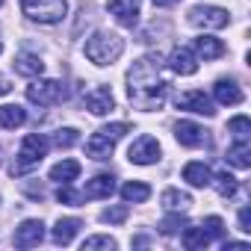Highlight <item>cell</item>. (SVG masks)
I'll return each mask as SVG.
<instances>
[{"instance_id": "obj_1", "label": "cell", "mask_w": 251, "mask_h": 251, "mask_svg": "<svg viewBox=\"0 0 251 251\" xmlns=\"http://www.w3.org/2000/svg\"><path fill=\"white\" fill-rule=\"evenodd\" d=\"M166 95H169V80L163 77L160 56L148 53V56L136 59L127 71V98H130V103L142 112H154V109H163Z\"/></svg>"}, {"instance_id": "obj_2", "label": "cell", "mask_w": 251, "mask_h": 251, "mask_svg": "<svg viewBox=\"0 0 251 251\" xmlns=\"http://www.w3.org/2000/svg\"><path fill=\"white\" fill-rule=\"evenodd\" d=\"M86 59L95 62L98 68H106L112 65L121 53H124V39L115 36V33H95L86 39V48H83Z\"/></svg>"}, {"instance_id": "obj_3", "label": "cell", "mask_w": 251, "mask_h": 251, "mask_svg": "<svg viewBox=\"0 0 251 251\" xmlns=\"http://www.w3.org/2000/svg\"><path fill=\"white\" fill-rule=\"evenodd\" d=\"M130 133V124H124V121H118V124H106V127H100L98 133H92L89 136V142H86V154L92 157V160H109L112 157V151H115V142L121 139V136H127Z\"/></svg>"}, {"instance_id": "obj_4", "label": "cell", "mask_w": 251, "mask_h": 251, "mask_svg": "<svg viewBox=\"0 0 251 251\" xmlns=\"http://www.w3.org/2000/svg\"><path fill=\"white\" fill-rule=\"evenodd\" d=\"M48 148H50V142H48L42 133L24 136V142H21V148H18V163L12 166V175H24V172L36 169V166L48 157Z\"/></svg>"}, {"instance_id": "obj_5", "label": "cell", "mask_w": 251, "mask_h": 251, "mask_svg": "<svg viewBox=\"0 0 251 251\" xmlns=\"http://www.w3.org/2000/svg\"><path fill=\"white\" fill-rule=\"evenodd\" d=\"M21 9L30 21L39 24H59L68 12L65 0H21Z\"/></svg>"}, {"instance_id": "obj_6", "label": "cell", "mask_w": 251, "mask_h": 251, "mask_svg": "<svg viewBox=\"0 0 251 251\" xmlns=\"http://www.w3.org/2000/svg\"><path fill=\"white\" fill-rule=\"evenodd\" d=\"M27 100L39 103V106H53V103L65 100V86L59 80H33L27 86Z\"/></svg>"}, {"instance_id": "obj_7", "label": "cell", "mask_w": 251, "mask_h": 251, "mask_svg": "<svg viewBox=\"0 0 251 251\" xmlns=\"http://www.w3.org/2000/svg\"><path fill=\"white\" fill-rule=\"evenodd\" d=\"M189 24L201 27V30H222V27L230 24V15L222 6H192L189 9Z\"/></svg>"}, {"instance_id": "obj_8", "label": "cell", "mask_w": 251, "mask_h": 251, "mask_svg": "<svg viewBox=\"0 0 251 251\" xmlns=\"http://www.w3.org/2000/svg\"><path fill=\"white\" fill-rule=\"evenodd\" d=\"M127 157H130V163H136V166H154V163L160 160V142H157L154 136H139V139L130 145Z\"/></svg>"}, {"instance_id": "obj_9", "label": "cell", "mask_w": 251, "mask_h": 251, "mask_svg": "<svg viewBox=\"0 0 251 251\" xmlns=\"http://www.w3.org/2000/svg\"><path fill=\"white\" fill-rule=\"evenodd\" d=\"M177 109H186V112H195V115H216V106L213 100L201 92V89H192V92H183L177 95Z\"/></svg>"}, {"instance_id": "obj_10", "label": "cell", "mask_w": 251, "mask_h": 251, "mask_svg": "<svg viewBox=\"0 0 251 251\" xmlns=\"http://www.w3.org/2000/svg\"><path fill=\"white\" fill-rule=\"evenodd\" d=\"M175 139L183 148H201V145H207V130L195 121H177L175 124Z\"/></svg>"}, {"instance_id": "obj_11", "label": "cell", "mask_w": 251, "mask_h": 251, "mask_svg": "<svg viewBox=\"0 0 251 251\" xmlns=\"http://www.w3.org/2000/svg\"><path fill=\"white\" fill-rule=\"evenodd\" d=\"M42 239H45V225H42L39 219H27V222H21L18 230H15V236H12V242H15L18 248H36Z\"/></svg>"}, {"instance_id": "obj_12", "label": "cell", "mask_w": 251, "mask_h": 251, "mask_svg": "<svg viewBox=\"0 0 251 251\" xmlns=\"http://www.w3.org/2000/svg\"><path fill=\"white\" fill-rule=\"evenodd\" d=\"M139 0H109V12L115 15V21L121 27H136L139 24Z\"/></svg>"}, {"instance_id": "obj_13", "label": "cell", "mask_w": 251, "mask_h": 251, "mask_svg": "<svg viewBox=\"0 0 251 251\" xmlns=\"http://www.w3.org/2000/svg\"><path fill=\"white\" fill-rule=\"evenodd\" d=\"M169 65H172V71H175V74L189 77V74H195V71H198V56H195V50H192V48H175V50H172V56H169Z\"/></svg>"}, {"instance_id": "obj_14", "label": "cell", "mask_w": 251, "mask_h": 251, "mask_svg": "<svg viewBox=\"0 0 251 251\" xmlns=\"http://www.w3.org/2000/svg\"><path fill=\"white\" fill-rule=\"evenodd\" d=\"M86 106H89L92 115H106V112L115 109V98H112V92H109L106 86H95V89L86 95Z\"/></svg>"}, {"instance_id": "obj_15", "label": "cell", "mask_w": 251, "mask_h": 251, "mask_svg": "<svg viewBox=\"0 0 251 251\" xmlns=\"http://www.w3.org/2000/svg\"><path fill=\"white\" fill-rule=\"evenodd\" d=\"M115 192V177L112 175H95L92 180H86L83 198H109Z\"/></svg>"}, {"instance_id": "obj_16", "label": "cell", "mask_w": 251, "mask_h": 251, "mask_svg": "<svg viewBox=\"0 0 251 251\" xmlns=\"http://www.w3.org/2000/svg\"><path fill=\"white\" fill-rule=\"evenodd\" d=\"M213 98H216L219 103H225V106H236V103H242V89H239L233 80H216Z\"/></svg>"}, {"instance_id": "obj_17", "label": "cell", "mask_w": 251, "mask_h": 251, "mask_svg": "<svg viewBox=\"0 0 251 251\" xmlns=\"http://www.w3.org/2000/svg\"><path fill=\"white\" fill-rule=\"evenodd\" d=\"M27 121V109L18 106V103H6L0 106V130H15Z\"/></svg>"}, {"instance_id": "obj_18", "label": "cell", "mask_w": 251, "mask_h": 251, "mask_svg": "<svg viewBox=\"0 0 251 251\" xmlns=\"http://www.w3.org/2000/svg\"><path fill=\"white\" fill-rule=\"evenodd\" d=\"M195 56H201L204 62L219 59V56H225V45L219 39H213V36H198L195 39Z\"/></svg>"}, {"instance_id": "obj_19", "label": "cell", "mask_w": 251, "mask_h": 251, "mask_svg": "<svg viewBox=\"0 0 251 251\" xmlns=\"http://www.w3.org/2000/svg\"><path fill=\"white\" fill-rule=\"evenodd\" d=\"M42 71H45V62L36 56V53H18L15 56V74H21V77H42Z\"/></svg>"}, {"instance_id": "obj_20", "label": "cell", "mask_w": 251, "mask_h": 251, "mask_svg": "<svg viewBox=\"0 0 251 251\" xmlns=\"http://www.w3.org/2000/svg\"><path fill=\"white\" fill-rule=\"evenodd\" d=\"M80 227H83V222H80V219H59L50 236H53V242H56V245H68V242L80 233Z\"/></svg>"}, {"instance_id": "obj_21", "label": "cell", "mask_w": 251, "mask_h": 251, "mask_svg": "<svg viewBox=\"0 0 251 251\" xmlns=\"http://www.w3.org/2000/svg\"><path fill=\"white\" fill-rule=\"evenodd\" d=\"M210 169L204 166V163H186L183 166V180L189 183V186H198V189H204V186H210Z\"/></svg>"}, {"instance_id": "obj_22", "label": "cell", "mask_w": 251, "mask_h": 251, "mask_svg": "<svg viewBox=\"0 0 251 251\" xmlns=\"http://www.w3.org/2000/svg\"><path fill=\"white\" fill-rule=\"evenodd\" d=\"M77 177H80V163L77 160H62L50 169V180H56V183H74Z\"/></svg>"}, {"instance_id": "obj_23", "label": "cell", "mask_w": 251, "mask_h": 251, "mask_svg": "<svg viewBox=\"0 0 251 251\" xmlns=\"http://www.w3.org/2000/svg\"><path fill=\"white\" fill-rule=\"evenodd\" d=\"M192 204V195L189 192H180V189H166L163 192V207L169 213H186Z\"/></svg>"}, {"instance_id": "obj_24", "label": "cell", "mask_w": 251, "mask_h": 251, "mask_svg": "<svg viewBox=\"0 0 251 251\" xmlns=\"http://www.w3.org/2000/svg\"><path fill=\"white\" fill-rule=\"evenodd\" d=\"M121 198L127 201V204H142V201L151 198V186L142 183V180H130V183L121 186Z\"/></svg>"}, {"instance_id": "obj_25", "label": "cell", "mask_w": 251, "mask_h": 251, "mask_svg": "<svg viewBox=\"0 0 251 251\" xmlns=\"http://www.w3.org/2000/svg\"><path fill=\"white\" fill-rule=\"evenodd\" d=\"M225 160H227L233 169H248V166H251V145H248V139H242V142L230 145Z\"/></svg>"}, {"instance_id": "obj_26", "label": "cell", "mask_w": 251, "mask_h": 251, "mask_svg": "<svg viewBox=\"0 0 251 251\" xmlns=\"http://www.w3.org/2000/svg\"><path fill=\"white\" fill-rule=\"evenodd\" d=\"M213 242V236L207 233V227L201 225V227H183V245L189 248V251H198V248H207Z\"/></svg>"}, {"instance_id": "obj_27", "label": "cell", "mask_w": 251, "mask_h": 251, "mask_svg": "<svg viewBox=\"0 0 251 251\" xmlns=\"http://www.w3.org/2000/svg\"><path fill=\"white\" fill-rule=\"evenodd\" d=\"M210 183L216 186V192H219L222 198H230V195H236V189H239L236 177H233V175H227V172H219L216 177H210Z\"/></svg>"}, {"instance_id": "obj_28", "label": "cell", "mask_w": 251, "mask_h": 251, "mask_svg": "<svg viewBox=\"0 0 251 251\" xmlns=\"http://www.w3.org/2000/svg\"><path fill=\"white\" fill-rule=\"evenodd\" d=\"M227 130L233 133V139H236V142H242V139H248V136H251V121H248L245 115H236V118H230V121H227Z\"/></svg>"}, {"instance_id": "obj_29", "label": "cell", "mask_w": 251, "mask_h": 251, "mask_svg": "<svg viewBox=\"0 0 251 251\" xmlns=\"http://www.w3.org/2000/svg\"><path fill=\"white\" fill-rule=\"evenodd\" d=\"M189 222H186V216H180V213H172V216H166L163 219V225H160V233H166V236H175L180 227H186Z\"/></svg>"}, {"instance_id": "obj_30", "label": "cell", "mask_w": 251, "mask_h": 251, "mask_svg": "<svg viewBox=\"0 0 251 251\" xmlns=\"http://www.w3.org/2000/svg\"><path fill=\"white\" fill-rule=\"evenodd\" d=\"M77 142H80V136H77L74 127H62V130L53 133V145H56V148H71V145H77Z\"/></svg>"}, {"instance_id": "obj_31", "label": "cell", "mask_w": 251, "mask_h": 251, "mask_svg": "<svg viewBox=\"0 0 251 251\" xmlns=\"http://www.w3.org/2000/svg\"><path fill=\"white\" fill-rule=\"evenodd\" d=\"M118 242L112 239V236H89L86 242H83V251H98V248H103V251H112Z\"/></svg>"}, {"instance_id": "obj_32", "label": "cell", "mask_w": 251, "mask_h": 251, "mask_svg": "<svg viewBox=\"0 0 251 251\" xmlns=\"http://www.w3.org/2000/svg\"><path fill=\"white\" fill-rule=\"evenodd\" d=\"M56 198H59V204H71V207H77V204L83 201V192H74V189H71V183H59Z\"/></svg>"}, {"instance_id": "obj_33", "label": "cell", "mask_w": 251, "mask_h": 251, "mask_svg": "<svg viewBox=\"0 0 251 251\" xmlns=\"http://www.w3.org/2000/svg\"><path fill=\"white\" fill-rule=\"evenodd\" d=\"M127 219V204H118V207H109L100 213V222H109V225H121Z\"/></svg>"}, {"instance_id": "obj_34", "label": "cell", "mask_w": 251, "mask_h": 251, "mask_svg": "<svg viewBox=\"0 0 251 251\" xmlns=\"http://www.w3.org/2000/svg\"><path fill=\"white\" fill-rule=\"evenodd\" d=\"M204 227H207V233H210L213 239H222V236H225V222H222L219 216H207V219H204Z\"/></svg>"}, {"instance_id": "obj_35", "label": "cell", "mask_w": 251, "mask_h": 251, "mask_svg": "<svg viewBox=\"0 0 251 251\" xmlns=\"http://www.w3.org/2000/svg\"><path fill=\"white\" fill-rule=\"evenodd\" d=\"M239 230L251 233V210H248V207H242V210H239Z\"/></svg>"}, {"instance_id": "obj_36", "label": "cell", "mask_w": 251, "mask_h": 251, "mask_svg": "<svg viewBox=\"0 0 251 251\" xmlns=\"http://www.w3.org/2000/svg\"><path fill=\"white\" fill-rule=\"evenodd\" d=\"M9 92H12V83H9L3 74H0V98H3V95H9Z\"/></svg>"}, {"instance_id": "obj_37", "label": "cell", "mask_w": 251, "mask_h": 251, "mask_svg": "<svg viewBox=\"0 0 251 251\" xmlns=\"http://www.w3.org/2000/svg\"><path fill=\"white\" fill-rule=\"evenodd\" d=\"M154 6H160V9H169V6H175V3H180V0H151Z\"/></svg>"}, {"instance_id": "obj_38", "label": "cell", "mask_w": 251, "mask_h": 251, "mask_svg": "<svg viewBox=\"0 0 251 251\" xmlns=\"http://www.w3.org/2000/svg\"><path fill=\"white\" fill-rule=\"evenodd\" d=\"M0 6H3V0H0Z\"/></svg>"}, {"instance_id": "obj_39", "label": "cell", "mask_w": 251, "mask_h": 251, "mask_svg": "<svg viewBox=\"0 0 251 251\" xmlns=\"http://www.w3.org/2000/svg\"><path fill=\"white\" fill-rule=\"evenodd\" d=\"M0 50H3V45H0Z\"/></svg>"}]
</instances>
